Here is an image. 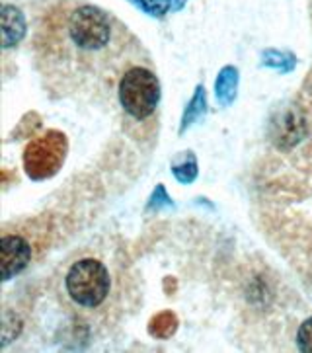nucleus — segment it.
I'll return each instance as SVG.
<instances>
[{
  "instance_id": "f257e3e1",
  "label": "nucleus",
  "mask_w": 312,
  "mask_h": 353,
  "mask_svg": "<svg viewBox=\"0 0 312 353\" xmlns=\"http://www.w3.org/2000/svg\"><path fill=\"white\" fill-rule=\"evenodd\" d=\"M116 26L112 16L102 8L81 4L63 20V41L57 46L63 49V65L72 67V77H86L100 82L114 79L121 59H117Z\"/></svg>"
},
{
  "instance_id": "f03ea898",
  "label": "nucleus",
  "mask_w": 312,
  "mask_h": 353,
  "mask_svg": "<svg viewBox=\"0 0 312 353\" xmlns=\"http://www.w3.org/2000/svg\"><path fill=\"white\" fill-rule=\"evenodd\" d=\"M65 293L82 310H96L112 293V274L102 260L81 258L70 263L65 274Z\"/></svg>"
},
{
  "instance_id": "7ed1b4c3",
  "label": "nucleus",
  "mask_w": 312,
  "mask_h": 353,
  "mask_svg": "<svg viewBox=\"0 0 312 353\" xmlns=\"http://www.w3.org/2000/svg\"><path fill=\"white\" fill-rule=\"evenodd\" d=\"M117 96L123 112L143 121L151 117L160 102V82L152 70L145 67H129L117 84Z\"/></svg>"
},
{
  "instance_id": "20e7f679",
  "label": "nucleus",
  "mask_w": 312,
  "mask_h": 353,
  "mask_svg": "<svg viewBox=\"0 0 312 353\" xmlns=\"http://www.w3.org/2000/svg\"><path fill=\"white\" fill-rule=\"evenodd\" d=\"M69 143L59 131H47L45 135L34 139L23 150V168L25 174L39 182L55 176L67 159Z\"/></svg>"
},
{
  "instance_id": "39448f33",
  "label": "nucleus",
  "mask_w": 312,
  "mask_h": 353,
  "mask_svg": "<svg viewBox=\"0 0 312 353\" xmlns=\"http://www.w3.org/2000/svg\"><path fill=\"white\" fill-rule=\"evenodd\" d=\"M0 252H2V279L8 281L32 262V246L30 242L20 236V234H4L0 242Z\"/></svg>"
},
{
  "instance_id": "423d86ee",
  "label": "nucleus",
  "mask_w": 312,
  "mask_h": 353,
  "mask_svg": "<svg viewBox=\"0 0 312 353\" xmlns=\"http://www.w3.org/2000/svg\"><path fill=\"white\" fill-rule=\"evenodd\" d=\"M23 35H25L23 14L16 6L4 4L2 6V47L10 49L22 41Z\"/></svg>"
},
{
  "instance_id": "0eeeda50",
  "label": "nucleus",
  "mask_w": 312,
  "mask_h": 353,
  "mask_svg": "<svg viewBox=\"0 0 312 353\" xmlns=\"http://www.w3.org/2000/svg\"><path fill=\"white\" fill-rule=\"evenodd\" d=\"M236 88H238V70L234 67H225L215 82V94H217L220 105H231L234 102Z\"/></svg>"
},
{
  "instance_id": "6e6552de",
  "label": "nucleus",
  "mask_w": 312,
  "mask_h": 353,
  "mask_svg": "<svg viewBox=\"0 0 312 353\" xmlns=\"http://www.w3.org/2000/svg\"><path fill=\"white\" fill-rule=\"evenodd\" d=\"M207 112V96H205V88L203 86H197L196 94L191 98L189 105L185 108L184 117H182V127H180V133H184L187 127H191L196 123L197 119H201Z\"/></svg>"
},
{
  "instance_id": "1a4fd4ad",
  "label": "nucleus",
  "mask_w": 312,
  "mask_h": 353,
  "mask_svg": "<svg viewBox=\"0 0 312 353\" xmlns=\"http://www.w3.org/2000/svg\"><path fill=\"white\" fill-rule=\"evenodd\" d=\"M262 65L278 69L281 72H291L297 67V57L289 51H278V49H269L262 55Z\"/></svg>"
},
{
  "instance_id": "9d476101",
  "label": "nucleus",
  "mask_w": 312,
  "mask_h": 353,
  "mask_svg": "<svg viewBox=\"0 0 312 353\" xmlns=\"http://www.w3.org/2000/svg\"><path fill=\"white\" fill-rule=\"evenodd\" d=\"M172 172L176 180L182 183H191L197 178V160L194 154H185L180 162H174Z\"/></svg>"
},
{
  "instance_id": "9b49d317",
  "label": "nucleus",
  "mask_w": 312,
  "mask_h": 353,
  "mask_svg": "<svg viewBox=\"0 0 312 353\" xmlns=\"http://www.w3.org/2000/svg\"><path fill=\"white\" fill-rule=\"evenodd\" d=\"M131 2L154 18H162L166 12H170V0H131Z\"/></svg>"
},
{
  "instance_id": "f8f14e48",
  "label": "nucleus",
  "mask_w": 312,
  "mask_h": 353,
  "mask_svg": "<svg viewBox=\"0 0 312 353\" xmlns=\"http://www.w3.org/2000/svg\"><path fill=\"white\" fill-rule=\"evenodd\" d=\"M297 343L299 350L304 353H312V319H306L297 332Z\"/></svg>"
},
{
  "instance_id": "ddd939ff",
  "label": "nucleus",
  "mask_w": 312,
  "mask_h": 353,
  "mask_svg": "<svg viewBox=\"0 0 312 353\" xmlns=\"http://www.w3.org/2000/svg\"><path fill=\"white\" fill-rule=\"evenodd\" d=\"M185 2H187V0H170V10H172V12L182 10Z\"/></svg>"
}]
</instances>
